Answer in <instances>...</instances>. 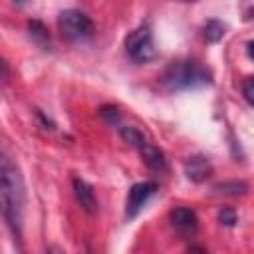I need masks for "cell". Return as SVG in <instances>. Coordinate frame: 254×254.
Segmentation results:
<instances>
[{
	"label": "cell",
	"instance_id": "7a4b0ae2",
	"mask_svg": "<svg viewBox=\"0 0 254 254\" xmlns=\"http://www.w3.org/2000/svg\"><path fill=\"white\" fill-rule=\"evenodd\" d=\"M212 81L210 69L196 60H177L167 65L161 75V85L167 91H183L204 87Z\"/></svg>",
	"mask_w": 254,
	"mask_h": 254
},
{
	"label": "cell",
	"instance_id": "3957f363",
	"mask_svg": "<svg viewBox=\"0 0 254 254\" xmlns=\"http://www.w3.org/2000/svg\"><path fill=\"white\" fill-rule=\"evenodd\" d=\"M58 26L67 42H85L93 36V22L81 10H64L58 18Z\"/></svg>",
	"mask_w": 254,
	"mask_h": 254
},
{
	"label": "cell",
	"instance_id": "52a82bcc",
	"mask_svg": "<svg viewBox=\"0 0 254 254\" xmlns=\"http://www.w3.org/2000/svg\"><path fill=\"white\" fill-rule=\"evenodd\" d=\"M185 175L192 183H202L212 175V163L204 155H192L185 161Z\"/></svg>",
	"mask_w": 254,
	"mask_h": 254
},
{
	"label": "cell",
	"instance_id": "2e32d148",
	"mask_svg": "<svg viewBox=\"0 0 254 254\" xmlns=\"http://www.w3.org/2000/svg\"><path fill=\"white\" fill-rule=\"evenodd\" d=\"M26 2H30V0H14V4H18V6H24Z\"/></svg>",
	"mask_w": 254,
	"mask_h": 254
},
{
	"label": "cell",
	"instance_id": "4fadbf2b",
	"mask_svg": "<svg viewBox=\"0 0 254 254\" xmlns=\"http://www.w3.org/2000/svg\"><path fill=\"white\" fill-rule=\"evenodd\" d=\"M101 115L111 123V125H119V111L115 107H101Z\"/></svg>",
	"mask_w": 254,
	"mask_h": 254
},
{
	"label": "cell",
	"instance_id": "7c38bea8",
	"mask_svg": "<svg viewBox=\"0 0 254 254\" xmlns=\"http://www.w3.org/2000/svg\"><path fill=\"white\" fill-rule=\"evenodd\" d=\"M242 95L250 105H254V77H246L242 81Z\"/></svg>",
	"mask_w": 254,
	"mask_h": 254
},
{
	"label": "cell",
	"instance_id": "ba28073f",
	"mask_svg": "<svg viewBox=\"0 0 254 254\" xmlns=\"http://www.w3.org/2000/svg\"><path fill=\"white\" fill-rule=\"evenodd\" d=\"M71 183H73V194H75V200L79 202V206L87 214H95L97 212V198H95L93 187L79 177H73Z\"/></svg>",
	"mask_w": 254,
	"mask_h": 254
},
{
	"label": "cell",
	"instance_id": "9a60e30c",
	"mask_svg": "<svg viewBox=\"0 0 254 254\" xmlns=\"http://www.w3.org/2000/svg\"><path fill=\"white\" fill-rule=\"evenodd\" d=\"M246 52H248V56L254 60V42H248V44H246Z\"/></svg>",
	"mask_w": 254,
	"mask_h": 254
},
{
	"label": "cell",
	"instance_id": "5b68a950",
	"mask_svg": "<svg viewBox=\"0 0 254 254\" xmlns=\"http://www.w3.org/2000/svg\"><path fill=\"white\" fill-rule=\"evenodd\" d=\"M155 192H157V183H153V181L135 183L129 189V194H127V200H125V216L129 220L135 218Z\"/></svg>",
	"mask_w": 254,
	"mask_h": 254
},
{
	"label": "cell",
	"instance_id": "6da1fadb",
	"mask_svg": "<svg viewBox=\"0 0 254 254\" xmlns=\"http://www.w3.org/2000/svg\"><path fill=\"white\" fill-rule=\"evenodd\" d=\"M0 194H2L4 220L12 236L20 240L24 204H26V187H24V177L20 173V167L6 153H2V159H0Z\"/></svg>",
	"mask_w": 254,
	"mask_h": 254
},
{
	"label": "cell",
	"instance_id": "e0dca14e",
	"mask_svg": "<svg viewBox=\"0 0 254 254\" xmlns=\"http://www.w3.org/2000/svg\"><path fill=\"white\" fill-rule=\"evenodd\" d=\"M177 2H196V0H177Z\"/></svg>",
	"mask_w": 254,
	"mask_h": 254
},
{
	"label": "cell",
	"instance_id": "8fae6325",
	"mask_svg": "<svg viewBox=\"0 0 254 254\" xmlns=\"http://www.w3.org/2000/svg\"><path fill=\"white\" fill-rule=\"evenodd\" d=\"M214 190L222 192V194H230V196H238V194H246L248 185L242 181H230V183H220L214 187Z\"/></svg>",
	"mask_w": 254,
	"mask_h": 254
},
{
	"label": "cell",
	"instance_id": "30bf717a",
	"mask_svg": "<svg viewBox=\"0 0 254 254\" xmlns=\"http://www.w3.org/2000/svg\"><path fill=\"white\" fill-rule=\"evenodd\" d=\"M222 36H224V26H222V22H218V20H208V22L202 26V38H204L208 44L218 42Z\"/></svg>",
	"mask_w": 254,
	"mask_h": 254
},
{
	"label": "cell",
	"instance_id": "277c9868",
	"mask_svg": "<svg viewBox=\"0 0 254 254\" xmlns=\"http://www.w3.org/2000/svg\"><path fill=\"white\" fill-rule=\"evenodd\" d=\"M125 50L133 62L145 64L155 58V42H153V32L149 24H143L135 28L127 40H125Z\"/></svg>",
	"mask_w": 254,
	"mask_h": 254
},
{
	"label": "cell",
	"instance_id": "8992f818",
	"mask_svg": "<svg viewBox=\"0 0 254 254\" xmlns=\"http://www.w3.org/2000/svg\"><path fill=\"white\" fill-rule=\"evenodd\" d=\"M171 224L175 228L177 234H181L183 238H192L198 230V218H196V212L190 210V208H185V206H179L175 210H171Z\"/></svg>",
	"mask_w": 254,
	"mask_h": 254
},
{
	"label": "cell",
	"instance_id": "5bb4252c",
	"mask_svg": "<svg viewBox=\"0 0 254 254\" xmlns=\"http://www.w3.org/2000/svg\"><path fill=\"white\" fill-rule=\"evenodd\" d=\"M218 220L222 222V224H226V226H232L234 222H236V214L232 212V210H220V214H218Z\"/></svg>",
	"mask_w": 254,
	"mask_h": 254
},
{
	"label": "cell",
	"instance_id": "9c48e42d",
	"mask_svg": "<svg viewBox=\"0 0 254 254\" xmlns=\"http://www.w3.org/2000/svg\"><path fill=\"white\" fill-rule=\"evenodd\" d=\"M137 151H139L143 163H145L151 171H155V173H165V171H167V159H165V153H163L159 147H155L149 139H147Z\"/></svg>",
	"mask_w": 254,
	"mask_h": 254
}]
</instances>
